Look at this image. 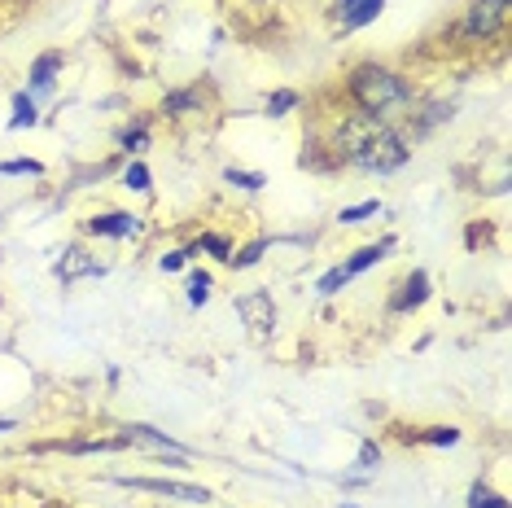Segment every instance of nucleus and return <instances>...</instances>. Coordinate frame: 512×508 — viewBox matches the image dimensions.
<instances>
[{
    "mask_svg": "<svg viewBox=\"0 0 512 508\" xmlns=\"http://www.w3.org/2000/svg\"><path fill=\"white\" fill-rule=\"evenodd\" d=\"M337 145H342L346 163H355L364 171H394V167L407 163L403 141L377 119V114H355V119H346Z\"/></svg>",
    "mask_w": 512,
    "mask_h": 508,
    "instance_id": "obj_1",
    "label": "nucleus"
},
{
    "mask_svg": "<svg viewBox=\"0 0 512 508\" xmlns=\"http://www.w3.org/2000/svg\"><path fill=\"white\" fill-rule=\"evenodd\" d=\"M351 92H355V101L364 106L368 114H386L394 106H403L407 101V84L399 75H390V71H381V66H359L355 79H351Z\"/></svg>",
    "mask_w": 512,
    "mask_h": 508,
    "instance_id": "obj_2",
    "label": "nucleus"
},
{
    "mask_svg": "<svg viewBox=\"0 0 512 508\" xmlns=\"http://www.w3.org/2000/svg\"><path fill=\"white\" fill-rule=\"evenodd\" d=\"M123 487H136V491H154V495H167V500H189V504H206L211 491L206 487H189V482H162V478H119Z\"/></svg>",
    "mask_w": 512,
    "mask_h": 508,
    "instance_id": "obj_3",
    "label": "nucleus"
},
{
    "mask_svg": "<svg viewBox=\"0 0 512 508\" xmlns=\"http://www.w3.org/2000/svg\"><path fill=\"white\" fill-rule=\"evenodd\" d=\"M381 5H386V0H337V5H333V22L342 31H355V27H364V22L377 18Z\"/></svg>",
    "mask_w": 512,
    "mask_h": 508,
    "instance_id": "obj_4",
    "label": "nucleus"
},
{
    "mask_svg": "<svg viewBox=\"0 0 512 508\" xmlns=\"http://www.w3.org/2000/svg\"><path fill=\"white\" fill-rule=\"evenodd\" d=\"M237 311L250 320V329L259 333V338H263V333H272V325H276V311H272V298H267V294H250V298H241Z\"/></svg>",
    "mask_w": 512,
    "mask_h": 508,
    "instance_id": "obj_5",
    "label": "nucleus"
},
{
    "mask_svg": "<svg viewBox=\"0 0 512 508\" xmlns=\"http://www.w3.org/2000/svg\"><path fill=\"white\" fill-rule=\"evenodd\" d=\"M508 0H477L473 14H469V36H491V31L504 22Z\"/></svg>",
    "mask_w": 512,
    "mask_h": 508,
    "instance_id": "obj_6",
    "label": "nucleus"
},
{
    "mask_svg": "<svg viewBox=\"0 0 512 508\" xmlns=\"http://www.w3.org/2000/svg\"><path fill=\"white\" fill-rule=\"evenodd\" d=\"M119 443H136V447H149V452H162V456H167V452H171V456H184L180 443H171L167 434H154L149 425H127Z\"/></svg>",
    "mask_w": 512,
    "mask_h": 508,
    "instance_id": "obj_7",
    "label": "nucleus"
},
{
    "mask_svg": "<svg viewBox=\"0 0 512 508\" xmlns=\"http://www.w3.org/2000/svg\"><path fill=\"white\" fill-rule=\"evenodd\" d=\"M88 228H92L97 237H136V233H141V219H136V215H123V211H114V215L92 219Z\"/></svg>",
    "mask_w": 512,
    "mask_h": 508,
    "instance_id": "obj_8",
    "label": "nucleus"
},
{
    "mask_svg": "<svg viewBox=\"0 0 512 508\" xmlns=\"http://www.w3.org/2000/svg\"><path fill=\"white\" fill-rule=\"evenodd\" d=\"M394 250V237H386V241H381V246H364V250H359L355 254V259L351 263H342V272H346V281H351V276L355 272H364V268H372V263H377V259H386V254Z\"/></svg>",
    "mask_w": 512,
    "mask_h": 508,
    "instance_id": "obj_9",
    "label": "nucleus"
},
{
    "mask_svg": "<svg viewBox=\"0 0 512 508\" xmlns=\"http://www.w3.org/2000/svg\"><path fill=\"white\" fill-rule=\"evenodd\" d=\"M88 272H101V263H92L84 250H71L62 263H57V276H62V281H75V276H88Z\"/></svg>",
    "mask_w": 512,
    "mask_h": 508,
    "instance_id": "obj_10",
    "label": "nucleus"
},
{
    "mask_svg": "<svg viewBox=\"0 0 512 508\" xmlns=\"http://www.w3.org/2000/svg\"><path fill=\"white\" fill-rule=\"evenodd\" d=\"M425 290H429V281H425V272H416L412 281L403 285V294L394 298V311H407V307H421L425 303Z\"/></svg>",
    "mask_w": 512,
    "mask_h": 508,
    "instance_id": "obj_11",
    "label": "nucleus"
},
{
    "mask_svg": "<svg viewBox=\"0 0 512 508\" xmlns=\"http://www.w3.org/2000/svg\"><path fill=\"white\" fill-rule=\"evenodd\" d=\"M57 62H62L57 53H44L40 62H36V71H31V88H36V92H49V88H53V71H57Z\"/></svg>",
    "mask_w": 512,
    "mask_h": 508,
    "instance_id": "obj_12",
    "label": "nucleus"
},
{
    "mask_svg": "<svg viewBox=\"0 0 512 508\" xmlns=\"http://www.w3.org/2000/svg\"><path fill=\"white\" fill-rule=\"evenodd\" d=\"M40 163H31V158H14V163H0V176H40Z\"/></svg>",
    "mask_w": 512,
    "mask_h": 508,
    "instance_id": "obj_13",
    "label": "nucleus"
},
{
    "mask_svg": "<svg viewBox=\"0 0 512 508\" xmlns=\"http://www.w3.org/2000/svg\"><path fill=\"white\" fill-rule=\"evenodd\" d=\"M36 123V106H31V97H18L14 101V119H9V127H31Z\"/></svg>",
    "mask_w": 512,
    "mask_h": 508,
    "instance_id": "obj_14",
    "label": "nucleus"
},
{
    "mask_svg": "<svg viewBox=\"0 0 512 508\" xmlns=\"http://www.w3.org/2000/svg\"><path fill=\"white\" fill-rule=\"evenodd\" d=\"M206 294H211V276L197 272L193 281H189V298H193V303H206Z\"/></svg>",
    "mask_w": 512,
    "mask_h": 508,
    "instance_id": "obj_15",
    "label": "nucleus"
},
{
    "mask_svg": "<svg viewBox=\"0 0 512 508\" xmlns=\"http://www.w3.org/2000/svg\"><path fill=\"white\" fill-rule=\"evenodd\" d=\"M473 508H508V504H504V500H499V495H495V491L477 487V491H473Z\"/></svg>",
    "mask_w": 512,
    "mask_h": 508,
    "instance_id": "obj_16",
    "label": "nucleus"
},
{
    "mask_svg": "<svg viewBox=\"0 0 512 508\" xmlns=\"http://www.w3.org/2000/svg\"><path fill=\"white\" fill-rule=\"evenodd\" d=\"M381 206L377 202H364V206H351V211H342V219L346 224H359V219H368V215H377Z\"/></svg>",
    "mask_w": 512,
    "mask_h": 508,
    "instance_id": "obj_17",
    "label": "nucleus"
},
{
    "mask_svg": "<svg viewBox=\"0 0 512 508\" xmlns=\"http://www.w3.org/2000/svg\"><path fill=\"white\" fill-rule=\"evenodd\" d=\"M127 184H132V189H149V171L136 163V167H127Z\"/></svg>",
    "mask_w": 512,
    "mask_h": 508,
    "instance_id": "obj_18",
    "label": "nucleus"
},
{
    "mask_svg": "<svg viewBox=\"0 0 512 508\" xmlns=\"http://www.w3.org/2000/svg\"><path fill=\"white\" fill-rule=\"evenodd\" d=\"M294 92H276V97L272 101H267V110H272V114H281V110H289V106H294Z\"/></svg>",
    "mask_w": 512,
    "mask_h": 508,
    "instance_id": "obj_19",
    "label": "nucleus"
},
{
    "mask_svg": "<svg viewBox=\"0 0 512 508\" xmlns=\"http://www.w3.org/2000/svg\"><path fill=\"white\" fill-rule=\"evenodd\" d=\"M228 180L232 184H246V189H259V184H263V176H237V171H228Z\"/></svg>",
    "mask_w": 512,
    "mask_h": 508,
    "instance_id": "obj_20",
    "label": "nucleus"
},
{
    "mask_svg": "<svg viewBox=\"0 0 512 508\" xmlns=\"http://www.w3.org/2000/svg\"><path fill=\"white\" fill-rule=\"evenodd\" d=\"M184 268V254H167V259H162V272H180Z\"/></svg>",
    "mask_w": 512,
    "mask_h": 508,
    "instance_id": "obj_21",
    "label": "nucleus"
},
{
    "mask_svg": "<svg viewBox=\"0 0 512 508\" xmlns=\"http://www.w3.org/2000/svg\"><path fill=\"white\" fill-rule=\"evenodd\" d=\"M456 430H434V434H429V443H456Z\"/></svg>",
    "mask_w": 512,
    "mask_h": 508,
    "instance_id": "obj_22",
    "label": "nucleus"
},
{
    "mask_svg": "<svg viewBox=\"0 0 512 508\" xmlns=\"http://www.w3.org/2000/svg\"><path fill=\"white\" fill-rule=\"evenodd\" d=\"M0 430H14V421H0Z\"/></svg>",
    "mask_w": 512,
    "mask_h": 508,
    "instance_id": "obj_23",
    "label": "nucleus"
}]
</instances>
